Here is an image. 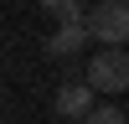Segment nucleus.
<instances>
[{"label": "nucleus", "mask_w": 129, "mask_h": 124, "mask_svg": "<svg viewBox=\"0 0 129 124\" xmlns=\"http://www.w3.org/2000/svg\"><path fill=\"white\" fill-rule=\"evenodd\" d=\"M93 93H98V88H93L88 78H83V83H62L57 98H52V109H57L62 119H83V114L93 109Z\"/></svg>", "instance_id": "20e7f679"}, {"label": "nucleus", "mask_w": 129, "mask_h": 124, "mask_svg": "<svg viewBox=\"0 0 129 124\" xmlns=\"http://www.w3.org/2000/svg\"><path fill=\"white\" fill-rule=\"evenodd\" d=\"M41 10H47V16H57V21H83V16H88V5H83V0H41Z\"/></svg>", "instance_id": "39448f33"}, {"label": "nucleus", "mask_w": 129, "mask_h": 124, "mask_svg": "<svg viewBox=\"0 0 129 124\" xmlns=\"http://www.w3.org/2000/svg\"><path fill=\"white\" fill-rule=\"evenodd\" d=\"M88 41H93L88 21H62V26L52 31V41H47V57H78Z\"/></svg>", "instance_id": "7ed1b4c3"}, {"label": "nucleus", "mask_w": 129, "mask_h": 124, "mask_svg": "<svg viewBox=\"0 0 129 124\" xmlns=\"http://www.w3.org/2000/svg\"><path fill=\"white\" fill-rule=\"evenodd\" d=\"M83 21H88L98 47H124L129 41V0H98Z\"/></svg>", "instance_id": "f257e3e1"}, {"label": "nucleus", "mask_w": 129, "mask_h": 124, "mask_svg": "<svg viewBox=\"0 0 129 124\" xmlns=\"http://www.w3.org/2000/svg\"><path fill=\"white\" fill-rule=\"evenodd\" d=\"M78 124H129V119H124V109H114V103H93Z\"/></svg>", "instance_id": "423d86ee"}, {"label": "nucleus", "mask_w": 129, "mask_h": 124, "mask_svg": "<svg viewBox=\"0 0 129 124\" xmlns=\"http://www.w3.org/2000/svg\"><path fill=\"white\" fill-rule=\"evenodd\" d=\"M88 83L98 93H124L129 88V52L124 47H103L98 57H88Z\"/></svg>", "instance_id": "f03ea898"}]
</instances>
